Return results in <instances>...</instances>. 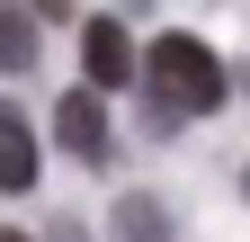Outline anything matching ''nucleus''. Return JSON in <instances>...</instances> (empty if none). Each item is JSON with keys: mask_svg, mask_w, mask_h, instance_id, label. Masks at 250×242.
<instances>
[{"mask_svg": "<svg viewBox=\"0 0 250 242\" xmlns=\"http://www.w3.org/2000/svg\"><path fill=\"white\" fill-rule=\"evenodd\" d=\"M0 189H36V135L9 99H0Z\"/></svg>", "mask_w": 250, "mask_h": 242, "instance_id": "nucleus-4", "label": "nucleus"}, {"mask_svg": "<svg viewBox=\"0 0 250 242\" xmlns=\"http://www.w3.org/2000/svg\"><path fill=\"white\" fill-rule=\"evenodd\" d=\"M0 242H27V233H9V224H0Z\"/></svg>", "mask_w": 250, "mask_h": 242, "instance_id": "nucleus-7", "label": "nucleus"}, {"mask_svg": "<svg viewBox=\"0 0 250 242\" xmlns=\"http://www.w3.org/2000/svg\"><path fill=\"white\" fill-rule=\"evenodd\" d=\"M81 63H89V90H125V81H134V45H125V27H116V18H89Z\"/></svg>", "mask_w": 250, "mask_h": 242, "instance_id": "nucleus-3", "label": "nucleus"}, {"mask_svg": "<svg viewBox=\"0 0 250 242\" xmlns=\"http://www.w3.org/2000/svg\"><path fill=\"white\" fill-rule=\"evenodd\" d=\"M143 63H152V117H161V126H170V117H214L224 90H232L224 63H214L197 36H161Z\"/></svg>", "mask_w": 250, "mask_h": 242, "instance_id": "nucleus-1", "label": "nucleus"}, {"mask_svg": "<svg viewBox=\"0 0 250 242\" xmlns=\"http://www.w3.org/2000/svg\"><path fill=\"white\" fill-rule=\"evenodd\" d=\"M27 63H36V18L0 9V72H27Z\"/></svg>", "mask_w": 250, "mask_h": 242, "instance_id": "nucleus-6", "label": "nucleus"}, {"mask_svg": "<svg viewBox=\"0 0 250 242\" xmlns=\"http://www.w3.org/2000/svg\"><path fill=\"white\" fill-rule=\"evenodd\" d=\"M54 135H62V153L107 162V108H99V90H72V99L54 108Z\"/></svg>", "mask_w": 250, "mask_h": 242, "instance_id": "nucleus-2", "label": "nucleus"}, {"mask_svg": "<svg viewBox=\"0 0 250 242\" xmlns=\"http://www.w3.org/2000/svg\"><path fill=\"white\" fill-rule=\"evenodd\" d=\"M116 242H170V206L161 197H116Z\"/></svg>", "mask_w": 250, "mask_h": 242, "instance_id": "nucleus-5", "label": "nucleus"}, {"mask_svg": "<svg viewBox=\"0 0 250 242\" xmlns=\"http://www.w3.org/2000/svg\"><path fill=\"white\" fill-rule=\"evenodd\" d=\"M241 189H250V179H241Z\"/></svg>", "mask_w": 250, "mask_h": 242, "instance_id": "nucleus-8", "label": "nucleus"}]
</instances>
